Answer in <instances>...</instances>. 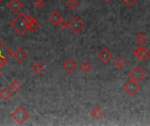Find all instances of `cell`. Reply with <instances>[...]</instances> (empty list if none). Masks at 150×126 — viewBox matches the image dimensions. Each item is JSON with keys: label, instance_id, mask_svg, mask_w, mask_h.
Returning <instances> with one entry per match:
<instances>
[{"label": "cell", "instance_id": "obj_1", "mask_svg": "<svg viewBox=\"0 0 150 126\" xmlns=\"http://www.w3.org/2000/svg\"><path fill=\"white\" fill-rule=\"evenodd\" d=\"M25 15V13L20 12L11 22V26L20 35H24L28 31V28L24 20Z\"/></svg>", "mask_w": 150, "mask_h": 126}, {"label": "cell", "instance_id": "obj_2", "mask_svg": "<svg viewBox=\"0 0 150 126\" xmlns=\"http://www.w3.org/2000/svg\"><path fill=\"white\" fill-rule=\"evenodd\" d=\"M11 118L18 124L22 125L30 118V114L28 113V111L23 106H19L11 113Z\"/></svg>", "mask_w": 150, "mask_h": 126}, {"label": "cell", "instance_id": "obj_3", "mask_svg": "<svg viewBox=\"0 0 150 126\" xmlns=\"http://www.w3.org/2000/svg\"><path fill=\"white\" fill-rule=\"evenodd\" d=\"M123 89H125V91L130 95V96H134L135 95L139 89H140V85L138 83V82H135L134 80H129L127 81L124 85H123Z\"/></svg>", "mask_w": 150, "mask_h": 126}, {"label": "cell", "instance_id": "obj_4", "mask_svg": "<svg viewBox=\"0 0 150 126\" xmlns=\"http://www.w3.org/2000/svg\"><path fill=\"white\" fill-rule=\"evenodd\" d=\"M129 76L132 80L135 82H141L143 78L146 76V72L140 67V66H135L129 73Z\"/></svg>", "mask_w": 150, "mask_h": 126}, {"label": "cell", "instance_id": "obj_5", "mask_svg": "<svg viewBox=\"0 0 150 126\" xmlns=\"http://www.w3.org/2000/svg\"><path fill=\"white\" fill-rule=\"evenodd\" d=\"M69 29L74 32V33H78L83 27H84V23L82 21V19L78 17H74L73 19H71L69 22Z\"/></svg>", "mask_w": 150, "mask_h": 126}, {"label": "cell", "instance_id": "obj_6", "mask_svg": "<svg viewBox=\"0 0 150 126\" xmlns=\"http://www.w3.org/2000/svg\"><path fill=\"white\" fill-rule=\"evenodd\" d=\"M112 52L110 51V50H108L107 48H105V47H104V48H102L98 53V54H97V57H98V59L100 61H102L103 63H107L112 58Z\"/></svg>", "mask_w": 150, "mask_h": 126}, {"label": "cell", "instance_id": "obj_7", "mask_svg": "<svg viewBox=\"0 0 150 126\" xmlns=\"http://www.w3.org/2000/svg\"><path fill=\"white\" fill-rule=\"evenodd\" d=\"M12 52L9 47L6 46V45L0 39V59L4 58L8 60L11 56H12Z\"/></svg>", "mask_w": 150, "mask_h": 126}, {"label": "cell", "instance_id": "obj_8", "mask_svg": "<svg viewBox=\"0 0 150 126\" xmlns=\"http://www.w3.org/2000/svg\"><path fill=\"white\" fill-rule=\"evenodd\" d=\"M7 6H8L10 11H11L14 13H17V12H18L22 9L23 4L20 2V0H11L8 3Z\"/></svg>", "mask_w": 150, "mask_h": 126}, {"label": "cell", "instance_id": "obj_9", "mask_svg": "<svg viewBox=\"0 0 150 126\" xmlns=\"http://www.w3.org/2000/svg\"><path fill=\"white\" fill-rule=\"evenodd\" d=\"M12 56L14 57V59H15L17 61L21 62V61H23L27 57V53H26V52H25L24 49H22V48H18L15 52H13Z\"/></svg>", "mask_w": 150, "mask_h": 126}, {"label": "cell", "instance_id": "obj_10", "mask_svg": "<svg viewBox=\"0 0 150 126\" xmlns=\"http://www.w3.org/2000/svg\"><path fill=\"white\" fill-rule=\"evenodd\" d=\"M62 68L65 71H67L68 73H72L73 71H75V69L76 68V63L70 60V59H68L63 64H62Z\"/></svg>", "mask_w": 150, "mask_h": 126}, {"label": "cell", "instance_id": "obj_11", "mask_svg": "<svg viewBox=\"0 0 150 126\" xmlns=\"http://www.w3.org/2000/svg\"><path fill=\"white\" fill-rule=\"evenodd\" d=\"M62 18L61 14H60L58 11H54L49 15V17H48V19L50 20V22H52L54 25H57V24L60 22V20H61Z\"/></svg>", "mask_w": 150, "mask_h": 126}, {"label": "cell", "instance_id": "obj_12", "mask_svg": "<svg viewBox=\"0 0 150 126\" xmlns=\"http://www.w3.org/2000/svg\"><path fill=\"white\" fill-rule=\"evenodd\" d=\"M12 96L11 91L8 89V88H3L0 90V97L4 100V101H8Z\"/></svg>", "mask_w": 150, "mask_h": 126}, {"label": "cell", "instance_id": "obj_13", "mask_svg": "<svg viewBox=\"0 0 150 126\" xmlns=\"http://www.w3.org/2000/svg\"><path fill=\"white\" fill-rule=\"evenodd\" d=\"M43 69H44V66H43V64H42L41 62H40V61H36V62H34V63L32 65V71H33L34 74H36V75L40 74V73L43 71Z\"/></svg>", "mask_w": 150, "mask_h": 126}, {"label": "cell", "instance_id": "obj_14", "mask_svg": "<svg viewBox=\"0 0 150 126\" xmlns=\"http://www.w3.org/2000/svg\"><path fill=\"white\" fill-rule=\"evenodd\" d=\"M147 50H148L147 47H145V46H140L136 47V48L134 50V54L140 60V59L142 57V55L145 53V52H146Z\"/></svg>", "mask_w": 150, "mask_h": 126}, {"label": "cell", "instance_id": "obj_15", "mask_svg": "<svg viewBox=\"0 0 150 126\" xmlns=\"http://www.w3.org/2000/svg\"><path fill=\"white\" fill-rule=\"evenodd\" d=\"M10 89L13 92H17L21 89V84L18 80H13L10 84Z\"/></svg>", "mask_w": 150, "mask_h": 126}, {"label": "cell", "instance_id": "obj_16", "mask_svg": "<svg viewBox=\"0 0 150 126\" xmlns=\"http://www.w3.org/2000/svg\"><path fill=\"white\" fill-rule=\"evenodd\" d=\"M40 27V24L39 23V21L38 20H36L35 18L33 19V21L31 23V25H29V27H28V30L29 31H31L32 32H36L39 28Z\"/></svg>", "mask_w": 150, "mask_h": 126}, {"label": "cell", "instance_id": "obj_17", "mask_svg": "<svg viewBox=\"0 0 150 126\" xmlns=\"http://www.w3.org/2000/svg\"><path fill=\"white\" fill-rule=\"evenodd\" d=\"M135 40H136V42H137L138 44H140V45H143V44H144V43H146V41H147V36H146L144 33L140 32V33H138V34L136 35V37H135Z\"/></svg>", "mask_w": 150, "mask_h": 126}, {"label": "cell", "instance_id": "obj_18", "mask_svg": "<svg viewBox=\"0 0 150 126\" xmlns=\"http://www.w3.org/2000/svg\"><path fill=\"white\" fill-rule=\"evenodd\" d=\"M91 64L89 62V61H83L81 65H80V69L83 71V72H84V73H88V72H90L91 71Z\"/></svg>", "mask_w": 150, "mask_h": 126}, {"label": "cell", "instance_id": "obj_19", "mask_svg": "<svg viewBox=\"0 0 150 126\" xmlns=\"http://www.w3.org/2000/svg\"><path fill=\"white\" fill-rule=\"evenodd\" d=\"M113 64H114V66H115L116 68H118L120 69V68H124V66L126 65V61H125L121 57H118V58L114 61Z\"/></svg>", "mask_w": 150, "mask_h": 126}, {"label": "cell", "instance_id": "obj_20", "mask_svg": "<svg viewBox=\"0 0 150 126\" xmlns=\"http://www.w3.org/2000/svg\"><path fill=\"white\" fill-rule=\"evenodd\" d=\"M91 115H92L95 118L99 119V118L103 116V111H102V110L99 109L98 107H96V108H94V109L92 110Z\"/></svg>", "mask_w": 150, "mask_h": 126}, {"label": "cell", "instance_id": "obj_21", "mask_svg": "<svg viewBox=\"0 0 150 126\" xmlns=\"http://www.w3.org/2000/svg\"><path fill=\"white\" fill-rule=\"evenodd\" d=\"M66 5L69 10H75L78 6V2L76 0H68L66 2Z\"/></svg>", "mask_w": 150, "mask_h": 126}, {"label": "cell", "instance_id": "obj_22", "mask_svg": "<svg viewBox=\"0 0 150 126\" xmlns=\"http://www.w3.org/2000/svg\"><path fill=\"white\" fill-rule=\"evenodd\" d=\"M57 25L59 26V28H60V29L63 30V29H65V28L69 25V23H68L64 18H62V19L60 20V22L57 24Z\"/></svg>", "mask_w": 150, "mask_h": 126}, {"label": "cell", "instance_id": "obj_23", "mask_svg": "<svg viewBox=\"0 0 150 126\" xmlns=\"http://www.w3.org/2000/svg\"><path fill=\"white\" fill-rule=\"evenodd\" d=\"M33 4L36 8L38 9H41L43 8V6L45 5V1L44 0H35L33 2Z\"/></svg>", "mask_w": 150, "mask_h": 126}, {"label": "cell", "instance_id": "obj_24", "mask_svg": "<svg viewBox=\"0 0 150 126\" xmlns=\"http://www.w3.org/2000/svg\"><path fill=\"white\" fill-rule=\"evenodd\" d=\"M149 57H150V51L149 50H147V51L145 52V53L142 55V57L140 60H141L142 61H146Z\"/></svg>", "mask_w": 150, "mask_h": 126}, {"label": "cell", "instance_id": "obj_25", "mask_svg": "<svg viewBox=\"0 0 150 126\" xmlns=\"http://www.w3.org/2000/svg\"><path fill=\"white\" fill-rule=\"evenodd\" d=\"M127 6H129V7H131V6H133L138 0H122Z\"/></svg>", "mask_w": 150, "mask_h": 126}, {"label": "cell", "instance_id": "obj_26", "mask_svg": "<svg viewBox=\"0 0 150 126\" xmlns=\"http://www.w3.org/2000/svg\"><path fill=\"white\" fill-rule=\"evenodd\" d=\"M104 1H105V2H109L110 0H104Z\"/></svg>", "mask_w": 150, "mask_h": 126}, {"label": "cell", "instance_id": "obj_27", "mask_svg": "<svg viewBox=\"0 0 150 126\" xmlns=\"http://www.w3.org/2000/svg\"><path fill=\"white\" fill-rule=\"evenodd\" d=\"M2 75V71H0V76Z\"/></svg>", "mask_w": 150, "mask_h": 126}, {"label": "cell", "instance_id": "obj_28", "mask_svg": "<svg viewBox=\"0 0 150 126\" xmlns=\"http://www.w3.org/2000/svg\"><path fill=\"white\" fill-rule=\"evenodd\" d=\"M2 1H3V0H0V3H1V2H2Z\"/></svg>", "mask_w": 150, "mask_h": 126}]
</instances>
